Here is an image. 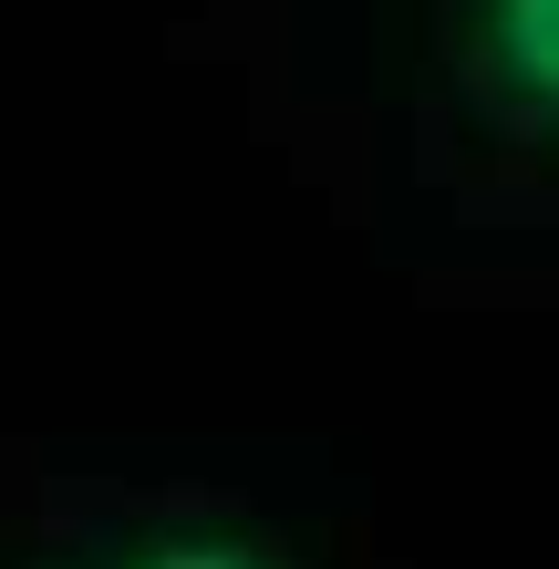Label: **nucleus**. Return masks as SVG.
Here are the masks:
<instances>
[{"instance_id": "f03ea898", "label": "nucleus", "mask_w": 559, "mask_h": 569, "mask_svg": "<svg viewBox=\"0 0 559 569\" xmlns=\"http://www.w3.org/2000/svg\"><path fill=\"white\" fill-rule=\"evenodd\" d=\"M21 569H311V549L239 508H136V518H93L73 539H52Z\"/></svg>"}, {"instance_id": "f257e3e1", "label": "nucleus", "mask_w": 559, "mask_h": 569, "mask_svg": "<svg viewBox=\"0 0 559 569\" xmlns=\"http://www.w3.org/2000/svg\"><path fill=\"white\" fill-rule=\"evenodd\" d=\"M446 73L508 156L559 166V0H446Z\"/></svg>"}]
</instances>
